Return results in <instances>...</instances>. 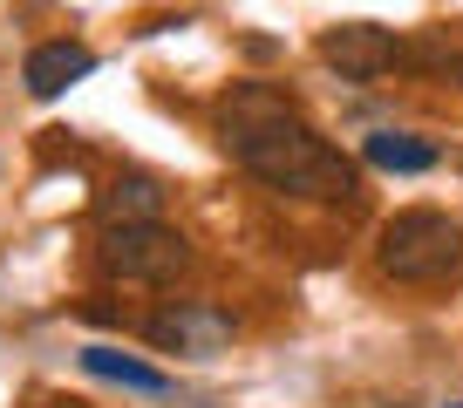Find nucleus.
I'll use <instances>...</instances> for the list:
<instances>
[{
	"label": "nucleus",
	"mask_w": 463,
	"mask_h": 408,
	"mask_svg": "<svg viewBox=\"0 0 463 408\" xmlns=\"http://www.w3.org/2000/svg\"><path fill=\"white\" fill-rule=\"evenodd\" d=\"M402 61H416V69H430V75H449V82H463V34L449 42V34L436 28L430 42H416V48L402 42Z\"/></svg>",
	"instance_id": "obj_10"
},
{
	"label": "nucleus",
	"mask_w": 463,
	"mask_h": 408,
	"mask_svg": "<svg viewBox=\"0 0 463 408\" xmlns=\"http://www.w3.org/2000/svg\"><path fill=\"white\" fill-rule=\"evenodd\" d=\"M449 408H463V402H449Z\"/></svg>",
	"instance_id": "obj_11"
},
{
	"label": "nucleus",
	"mask_w": 463,
	"mask_h": 408,
	"mask_svg": "<svg viewBox=\"0 0 463 408\" xmlns=\"http://www.w3.org/2000/svg\"><path fill=\"white\" fill-rule=\"evenodd\" d=\"M362 157L375 163V171H430V163H436V144L402 136V130H375V136L362 144Z\"/></svg>",
	"instance_id": "obj_9"
},
{
	"label": "nucleus",
	"mask_w": 463,
	"mask_h": 408,
	"mask_svg": "<svg viewBox=\"0 0 463 408\" xmlns=\"http://www.w3.org/2000/svg\"><path fill=\"white\" fill-rule=\"evenodd\" d=\"M82 367H89V375H102V381H123V388H137V394H171V381H164L157 367L130 361L123 348H89Z\"/></svg>",
	"instance_id": "obj_8"
},
{
	"label": "nucleus",
	"mask_w": 463,
	"mask_h": 408,
	"mask_svg": "<svg viewBox=\"0 0 463 408\" xmlns=\"http://www.w3.org/2000/svg\"><path fill=\"white\" fill-rule=\"evenodd\" d=\"M89 69H96V55H89L82 42H42V48H28V69L21 75H28V96L48 102V96H61V88H75Z\"/></svg>",
	"instance_id": "obj_6"
},
{
	"label": "nucleus",
	"mask_w": 463,
	"mask_h": 408,
	"mask_svg": "<svg viewBox=\"0 0 463 408\" xmlns=\"http://www.w3.org/2000/svg\"><path fill=\"white\" fill-rule=\"evenodd\" d=\"M96 265L109 279H137V286H164L191 265V246L171 225H102L96 238Z\"/></svg>",
	"instance_id": "obj_3"
},
{
	"label": "nucleus",
	"mask_w": 463,
	"mask_h": 408,
	"mask_svg": "<svg viewBox=\"0 0 463 408\" xmlns=\"http://www.w3.org/2000/svg\"><path fill=\"white\" fill-rule=\"evenodd\" d=\"M375 259H382V273L402 279V286H443L463 265V225L449 218V211H430V204L395 211V218L382 225Z\"/></svg>",
	"instance_id": "obj_2"
},
{
	"label": "nucleus",
	"mask_w": 463,
	"mask_h": 408,
	"mask_svg": "<svg viewBox=\"0 0 463 408\" xmlns=\"http://www.w3.org/2000/svg\"><path fill=\"white\" fill-rule=\"evenodd\" d=\"M102 225H164V184L157 177H116L109 190H96Z\"/></svg>",
	"instance_id": "obj_7"
},
{
	"label": "nucleus",
	"mask_w": 463,
	"mask_h": 408,
	"mask_svg": "<svg viewBox=\"0 0 463 408\" xmlns=\"http://www.w3.org/2000/svg\"><path fill=\"white\" fill-rule=\"evenodd\" d=\"M320 61L341 69L347 82H375V75H389L395 61H402V42H395V28H382V21H341V28L320 34Z\"/></svg>",
	"instance_id": "obj_4"
},
{
	"label": "nucleus",
	"mask_w": 463,
	"mask_h": 408,
	"mask_svg": "<svg viewBox=\"0 0 463 408\" xmlns=\"http://www.w3.org/2000/svg\"><path fill=\"white\" fill-rule=\"evenodd\" d=\"M218 144L246 163L260 184L287 190V198H354L362 190L354 163L266 82H239L218 102Z\"/></svg>",
	"instance_id": "obj_1"
},
{
	"label": "nucleus",
	"mask_w": 463,
	"mask_h": 408,
	"mask_svg": "<svg viewBox=\"0 0 463 408\" xmlns=\"http://www.w3.org/2000/svg\"><path fill=\"white\" fill-rule=\"evenodd\" d=\"M144 334L157 340L164 354H212L232 340V320L218 313V306H198V300H171L164 313H150Z\"/></svg>",
	"instance_id": "obj_5"
}]
</instances>
